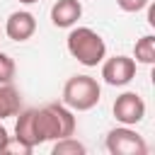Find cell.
I'll return each mask as SVG.
<instances>
[{"label": "cell", "instance_id": "12", "mask_svg": "<svg viewBox=\"0 0 155 155\" xmlns=\"http://www.w3.org/2000/svg\"><path fill=\"white\" fill-rule=\"evenodd\" d=\"M53 155H82L85 153V145L80 140H75L73 136H65V138H58L53 143Z\"/></svg>", "mask_w": 155, "mask_h": 155}, {"label": "cell", "instance_id": "16", "mask_svg": "<svg viewBox=\"0 0 155 155\" xmlns=\"http://www.w3.org/2000/svg\"><path fill=\"white\" fill-rule=\"evenodd\" d=\"M19 2H24V5H31V2H39V0H19Z\"/></svg>", "mask_w": 155, "mask_h": 155}, {"label": "cell", "instance_id": "11", "mask_svg": "<svg viewBox=\"0 0 155 155\" xmlns=\"http://www.w3.org/2000/svg\"><path fill=\"white\" fill-rule=\"evenodd\" d=\"M133 61L136 63H143V65H153L155 63V36L153 34H145L136 41L133 46Z\"/></svg>", "mask_w": 155, "mask_h": 155}, {"label": "cell", "instance_id": "15", "mask_svg": "<svg viewBox=\"0 0 155 155\" xmlns=\"http://www.w3.org/2000/svg\"><path fill=\"white\" fill-rule=\"evenodd\" d=\"M7 145H10V133H7V128L0 124V153H7Z\"/></svg>", "mask_w": 155, "mask_h": 155}, {"label": "cell", "instance_id": "7", "mask_svg": "<svg viewBox=\"0 0 155 155\" xmlns=\"http://www.w3.org/2000/svg\"><path fill=\"white\" fill-rule=\"evenodd\" d=\"M34 31H36V19H34V15L27 12V10L12 12V15L7 17V22H5V34H7L12 41H27V39L34 36Z\"/></svg>", "mask_w": 155, "mask_h": 155}, {"label": "cell", "instance_id": "13", "mask_svg": "<svg viewBox=\"0 0 155 155\" xmlns=\"http://www.w3.org/2000/svg\"><path fill=\"white\" fill-rule=\"evenodd\" d=\"M12 80H15V61L0 51V85L12 82Z\"/></svg>", "mask_w": 155, "mask_h": 155}, {"label": "cell", "instance_id": "9", "mask_svg": "<svg viewBox=\"0 0 155 155\" xmlns=\"http://www.w3.org/2000/svg\"><path fill=\"white\" fill-rule=\"evenodd\" d=\"M17 124H15V140L22 143L24 148L34 150L36 145H41L39 136H36V124H34V109H19L17 111Z\"/></svg>", "mask_w": 155, "mask_h": 155}, {"label": "cell", "instance_id": "4", "mask_svg": "<svg viewBox=\"0 0 155 155\" xmlns=\"http://www.w3.org/2000/svg\"><path fill=\"white\" fill-rule=\"evenodd\" d=\"M104 145L111 155H145L148 153V143L143 140V136L124 124L107 133Z\"/></svg>", "mask_w": 155, "mask_h": 155}, {"label": "cell", "instance_id": "5", "mask_svg": "<svg viewBox=\"0 0 155 155\" xmlns=\"http://www.w3.org/2000/svg\"><path fill=\"white\" fill-rule=\"evenodd\" d=\"M102 78L111 87H124L136 78V61L128 56H111L102 61Z\"/></svg>", "mask_w": 155, "mask_h": 155}, {"label": "cell", "instance_id": "14", "mask_svg": "<svg viewBox=\"0 0 155 155\" xmlns=\"http://www.w3.org/2000/svg\"><path fill=\"white\" fill-rule=\"evenodd\" d=\"M116 5L124 10V12H140L150 5V0H116Z\"/></svg>", "mask_w": 155, "mask_h": 155}, {"label": "cell", "instance_id": "1", "mask_svg": "<svg viewBox=\"0 0 155 155\" xmlns=\"http://www.w3.org/2000/svg\"><path fill=\"white\" fill-rule=\"evenodd\" d=\"M34 124H36V136L41 143L58 140V138L75 133L73 109H68L65 104H58V102H51V104H44L41 109H34Z\"/></svg>", "mask_w": 155, "mask_h": 155}, {"label": "cell", "instance_id": "6", "mask_svg": "<svg viewBox=\"0 0 155 155\" xmlns=\"http://www.w3.org/2000/svg\"><path fill=\"white\" fill-rule=\"evenodd\" d=\"M145 116V102L138 92H124L114 99V119L124 126H136Z\"/></svg>", "mask_w": 155, "mask_h": 155}, {"label": "cell", "instance_id": "3", "mask_svg": "<svg viewBox=\"0 0 155 155\" xmlns=\"http://www.w3.org/2000/svg\"><path fill=\"white\" fill-rule=\"evenodd\" d=\"M102 99V87L90 75H73L63 85V104L73 111H90Z\"/></svg>", "mask_w": 155, "mask_h": 155}, {"label": "cell", "instance_id": "8", "mask_svg": "<svg viewBox=\"0 0 155 155\" xmlns=\"http://www.w3.org/2000/svg\"><path fill=\"white\" fill-rule=\"evenodd\" d=\"M82 17V2L80 0H56L51 7V22L58 29H70Z\"/></svg>", "mask_w": 155, "mask_h": 155}, {"label": "cell", "instance_id": "10", "mask_svg": "<svg viewBox=\"0 0 155 155\" xmlns=\"http://www.w3.org/2000/svg\"><path fill=\"white\" fill-rule=\"evenodd\" d=\"M22 109V97L19 90L12 82L0 85V121L7 116H17V111Z\"/></svg>", "mask_w": 155, "mask_h": 155}, {"label": "cell", "instance_id": "2", "mask_svg": "<svg viewBox=\"0 0 155 155\" xmlns=\"http://www.w3.org/2000/svg\"><path fill=\"white\" fill-rule=\"evenodd\" d=\"M68 53L78 63H82L87 68H94L107 58V44L94 29L78 27L68 34Z\"/></svg>", "mask_w": 155, "mask_h": 155}]
</instances>
